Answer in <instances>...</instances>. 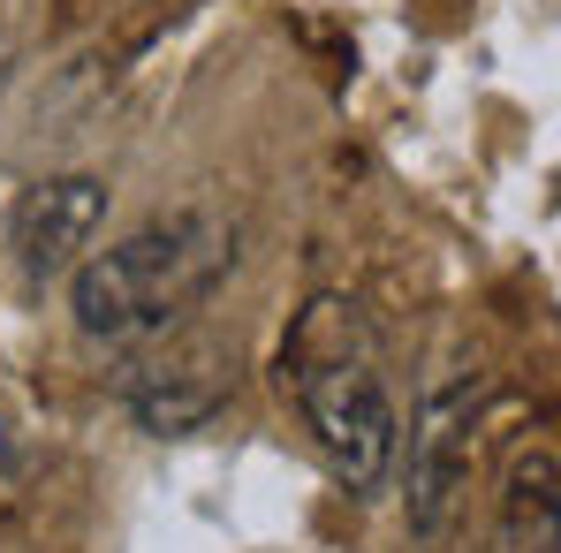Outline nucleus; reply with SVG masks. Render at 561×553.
I'll return each instance as SVG.
<instances>
[{"label":"nucleus","mask_w":561,"mask_h":553,"mask_svg":"<svg viewBox=\"0 0 561 553\" xmlns=\"http://www.w3.org/2000/svg\"><path fill=\"white\" fill-rule=\"evenodd\" d=\"M470 417H478V387H440L425 410H417V433H410V531L433 539L463 493L470 470Z\"/></svg>","instance_id":"3"},{"label":"nucleus","mask_w":561,"mask_h":553,"mask_svg":"<svg viewBox=\"0 0 561 553\" xmlns=\"http://www.w3.org/2000/svg\"><path fill=\"white\" fill-rule=\"evenodd\" d=\"M129 410H137L145 433L175 440V433H197V425L220 410V387H213V379H183V371H160V379L129 387Z\"/></svg>","instance_id":"5"},{"label":"nucleus","mask_w":561,"mask_h":553,"mask_svg":"<svg viewBox=\"0 0 561 553\" xmlns=\"http://www.w3.org/2000/svg\"><path fill=\"white\" fill-rule=\"evenodd\" d=\"M554 477L561 462L554 448H531V456H516V470H508V539H554Z\"/></svg>","instance_id":"6"},{"label":"nucleus","mask_w":561,"mask_h":553,"mask_svg":"<svg viewBox=\"0 0 561 553\" xmlns=\"http://www.w3.org/2000/svg\"><path fill=\"white\" fill-rule=\"evenodd\" d=\"M280 387H296L327 462L350 485H379L387 477V462H394V410H387V387H379L373 357H365L357 303L319 296L296 319V334L280 349Z\"/></svg>","instance_id":"1"},{"label":"nucleus","mask_w":561,"mask_h":553,"mask_svg":"<svg viewBox=\"0 0 561 553\" xmlns=\"http://www.w3.org/2000/svg\"><path fill=\"white\" fill-rule=\"evenodd\" d=\"M220 266H228V228L205 220V212H175V220H152V228L122 235L114 251L77 258L69 303H77L84 334L122 342V334H152L175 311H190Z\"/></svg>","instance_id":"2"},{"label":"nucleus","mask_w":561,"mask_h":553,"mask_svg":"<svg viewBox=\"0 0 561 553\" xmlns=\"http://www.w3.org/2000/svg\"><path fill=\"white\" fill-rule=\"evenodd\" d=\"M106 228V183L99 175H54V183H31L23 205H15V251L23 266L46 280V274H69L92 235Z\"/></svg>","instance_id":"4"},{"label":"nucleus","mask_w":561,"mask_h":553,"mask_svg":"<svg viewBox=\"0 0 561 553\" xmlns=\"http://www.w3.org/2000/svg\"><path fill=\"white\" fill-rule=\"evenodd\" d=\"M501 553H554V539H508Z\"/></svg>","instance_id":"7"}]
</instances>
